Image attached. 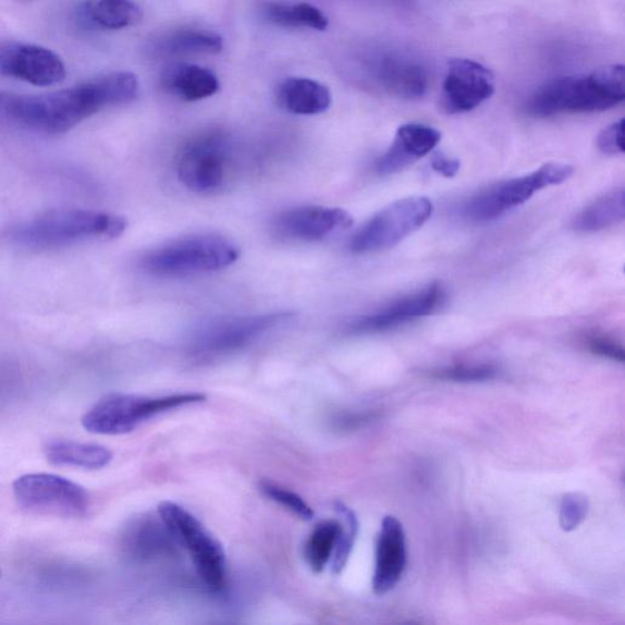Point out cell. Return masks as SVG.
I'll list each match as a JSON object with an SVG mask.
<instances>
[{"mask_svg": "<svg viewBox=\"0 0 625 625\" xmlns=\"http://www.w3.org/2000/svg\"><path fill=\"white\" fill-rule=\"evenodd\" d=\"M138 77L118 72L37 96L0 93V120L45 135H60L110 107L138 97Z\"/></svg>", "mask_w": 625, "mask_h": 625, "instance_id": "1", "label": "cell"}, {"mask_svg": "<svg viewBox=\"0 0 625 625\" xmlns=\"http://www.w3.org/2000/svg\"><path fill=\"white\" fill-rule=\"evenodd\" d=\"M625 98V69L609 65L588 75L551 81L534 94L527 113L549 118L567 113H599L612 109Z\"/></svg>", "mask_w": 625, "mask_h": 625, "instance_id": "2", "label": "cell"}, {"mask_svg": "<svg viewBox=\"0 0 625 625\" xmlns=\"http://www.w3.org/2000/svg\"><path fill=\"white\" fill-rule=\"evenodd\" d=\"M124 217L83 209L50 210L10 230L14 245L36 250L63 248L97 238H117L125 233Z\"/></svg>", "mask_w": 625, "mask_h": 625, "instance_id": "3", "label": "cell"}, {"mask_svg": "<svg viewBox=\"0 0 625 625\" xmlns=\"http://www.w3.org/2000/svg\"><path fill=\"white\" fill-rule=\"evenodd\" d=\"M238 257L240 249L230 240L197 235L150 250L143 258V268L155 277L183 278L225 269Z\"/></svg>", "mask_w": 625, "mask_h": 625, "instance_id": "4", "label": "cell"}, {"mask_svg": "<svg viewBox=\"0 0 625 625\" xmlns=\"http://www.w3.org/2000/svg\"><path fill=\"white\" fill-rule=\"evenodd\" d=\"M200 392L175 393L163 397H146L130 393H110L100 399L83 417V427L97 436H125L161 413L205 402Z\"/></svg>", "mask_w": 625, "mask_h": 625, "instance_id": "5", "label": "cell"}, {"mask_svg": "<svg viewBox=\"0 0 625 625\" xmlns=\"http://www.w3.org/2000/svg\"><path fill=\"white\" fill-rule=\"evenodd\" d=\"M158 516L170 536L187 550L206 586L213 591L223 590L226 581V554L213 534L193 513L175 502L159 503Z\"/></svg>", "mask_w": 625, "mask_h": 625, "instance_id": "6", "label": "cell"}, {"mask_svg": "<svg viewBox=\"0 0 625 625\" xmlns=\"http://www.w3.org/2000/svg\"><path fill=\"white\" fill-rule=\"evenodd\" d=\"M13 492L19 508L34 516L79 519L90 507L84 487L54 474H26L14 481Z\"/></svg>", "mask_w": 625, "mask_h": 625, "instance_id": "7", "label": "cell"}, {"mask_svg": "<svg viewBox=\"0 0 625 625\" xmlns=\"http://www.w3.org/2000/svg\"><path fill=\"white\" fill-rule=\"evenodd\" d=\"M573 173L574 169L568 164H543L529 175L503 181L474 196L463 208V216L476 223L495 220L507 210L526 204L540 189L563 184Z\"/></svg>", "mask_w": 625, "mask_h": 625, "instance_id": "8", "label": "cell"}, {"mask_svg": "<svg viewBox=\"0 0 625 625\" xmlns=\"http://www.w3.org/2000/svg\"><path fill=\"white\" fill-rule=\"evenodd\" d=\"M433 213V205L427 197H408L393 201L372 217L352 237L353 254L367 255L389 249L416 233Z\"/></svg>", "mask_w": 625, "mask_h": 625, "instance_id": "9", "label": "cell"}, {"mask_svg": "<svg viewBox=\"0 0 625 625\" xmlns=\"http://www.w3.org/2000/svg\"><path fill=\"white\" fill-rule=\"evenodd\" d=\"M231 164L229 139L218 131L194 137L180 150L177 175L188 189L213 194L223 188Z\"/></svg>", "mask_w": 625, "mask_h": 625, "instance_id": "10", "label": "cell"}, {"mask_svg": "<svg viewBox=\"0 0 625 625\" xmlns=\"http://www.w3.org/2000/svg\"><path fill=\"white\" fill-rule=\"evenodd\" d=\"M0 75L49 87L62 83L66 66L46 47L0 38Z\"/></svg>", "mask_w": 625, "mask_h": 625, "instance_id": "11", "label": "cell"}, {"mask_svg": "<svg viewBox=\"0 0 625 625\" xmlns=\"http://www.w3.org/2000/svg\"><path fill=\"white\" fill-rule=\"evenodd\" d=\"M291 317L290 312L264 316L228 317L207 321L198 329L194 346L201 353H224L244 347L275 329Z\"/></svg>", "mask_w": 625, "mask_h": 625, "instance_id": "12", "label": "cell"}, {"mask_svg": "<svg viewBox=\"0 0 625 625\" xmlns=\"http://www.w3.org/2000/svg\"><path fill=\"white\" fill-rule=\"evenodd\" d=\"M495 94V76L469 59H453L443 79L440 105L448 114L471 112Z\"/></svg>", "mask_w": 625, "mask_h": 625, "instance_id": "13", "label": "cell"}, {"mask_svg": "<svg viewBox=\"0 0 625 625\" xmlns=\"http://www.w3.org/2000/svg\"><path fill=\"white\" fill-rule=\"evenodd\" d=\"M445 298V290L436 282L415 294L393 301L370 315L353 320L348 331L355 335H367L395 329L409 321L431 316L442 307Z\"/></svg>", "mask_w": 625, "mask_h": 625, "instance_id": "14", "label": "cell"}, {"mask_svg": "<svg viewBox=\"0 0 625 625\" xmlns=\"http://www.w3.org/2000/svg\"><path fill=\"white\" fill-rule=\"evenodd\" d=\"M352 225L353 217L347 210L315 206L282 211L273 221L280 237L308 242L326 240Z\"/></svg>", "mask_w": 625, "mask_h": 625, "instance_id": "15", "label": "cell"}, {"mask_svg": "<svg viewBox=\"0 0 625 625\" xmlns=\"http://www.w3.org/2000/svg\"><path fill=\"white\" fill-rule=\"evenodd\" d=\"M407 563L406 536L396 517L382 520L377 542L376 572L372 589L385 595L397 586Z\"/></svg>", "mask_w": 625, "mask_h": 625, "instance_id": "16", "label": "cell"}, {"mask_svg": "<svg viewBox=\"0 0 625 625\" xmlns=\"http://www.w3.org/2000/svg\"><path fill=\"white\" fill-rule=\"evenodd\" d=\"M439 130L422 124H406L397 130L395 140L384 156L377 160L380 175H390L428 156L440 144Z\"/></svg>", "mask_w": 625, "mask_h": 625, "instance_id": "17", "label": "cell"}, {"mask_svg": "<svg viewBox=\"0 0 625 625\" xmlns=\"http://www.w3.org/2000/svg\"><path fill=\"white\" fill-rule=\"evenodd\" d=\"M277 103L285 112L295 115H319L331 107L330 89L316 79L287 77L275 90Z\"/></svg>", "mask_w": 625, "mask_h": 625, "instance_id": "18", "label": "cell"}, {"mask_svg": "<svg viewBox=\"0 0 625 625\" xmlns=\"http://www.w3.org/2000/svg\"><path fill=\"white\" fill-rule=\"evenodd\" d=\"M160 85L167 94L185 102L213 97L220 89L219 78L210 69L187 63L167 68L161 74Z\"/></svg>", "mask_w": 625, "mask_h": 625, "instance_id": "19", "label": "cell"}, {"mask_svg": "<svg viewBox=\"0 0 625 625\" xmlns=\"http://www.w3.org/2000/svg\"><path fill=\"white\" fill-rule=\"evenodd\" d=\"M223 48V37L209 29L181 28L155 39L148 50L156 58H180L218 54Z\"/></svg>", "mask_w": 625, "mask_h": 625, "instance_id": "20", "label": "cell"}, {"mask_svg": "<svg viewBox=\"0 0 625 625\" xmlns=\"http://www.w3.org/2000/svg\"><path fill=\"white\" fill-rule=\"evenodd\" d=\"M377 79L389 95L402 99L421 98L428 89L425 68L408 60L382 59L377 68Z\"/></svg>", "mask_w": 625, "mask_h": 625, "instance_id": "21", "label": "cell"}, {"mask_svg": "<svg viewBox=\"0 0 625 625\" xmlns=\"http://www.w3.org/2000/svg\"><path fill=\"white\" fill-rule=\"evenodd\" d=\"M44 452L49 465L54 467L98 470L113 459V452L106 446L72 440L48 441Z\"/></svg>", "mask_w": 625, "mask_h": 625, "instance_id": "22", "label": "cell"}, {"mask_svg": "<svg viewBox=\"0 0 625 625\" xmlns=\"http://www.w3.org/2000/svg\"><path fill=\"white\" fill-rule=\"evenodd\" d=\"M84 22L100 29H123L143 22V9L135 0H87L79 9Z\"/></svg>", "mask_w": 625, "mask_h": 625, "instance_id": "23", "label": "cell"}, {"mask_svg": "<svg viewBox=\"0 0 625 625\" xmlns=\"http://www.w3.org/2000/svg\"><path fill=\"white\" fill-rule=\"evenodd\" d=\"M624 218L625 194L623 189H618L604 195L583 209L573 220V228L580 233H598V231L623 223Z\"/></svg>", "mask_w": 625, "mask_h": 625, "instance_id": "24", "label": "cell"}, {"mask_svg": "<svg viewBox=\"0 0 625 625\" xmlns=\"http://www.w3.org/2000/svg\"><path fill=\"white\" fill-rule=\"evenodd\" d=\"M260 15L269 24L285 28H311L324 32L329 20L315 5L308 3L284 4L269 2L261 4Z\"/></svg>", "mask_w": 625, "mask_h": 625, "instance_id": "25", "label": "cell"}, {"mask_svg": "<svg viewBox=\"0 0 625 625\" xmlns=\"http://www.w3.org/2000/svg\"><path fill=\"white\" fill-rule=\"evenodd\" d=\"M341 531V523L334 519L317 524L305 548V557L310 569L321 573L331 561Z\"/></svg>", "mask_w": 625, "mask_h": 625, "instance_id": "26", "label": "cell"}, {"mask_svg": "<svg viewBox=\"0 0 625 625\" xmlns=\"http://www.w3.org/2000/svg\"><path fill=\"white\" fill-rule=\"evenodd\" d=\"M335 510L345 522L341 524L340 536L331 557L332 573L340 574L346 567L353 546H355L359 526L355 512L348 508L345 503L336 502Z\"/></svg>", "mask_w": 625, "mask_h": 625, "instance_id": "27", "label": "cell"}, {"mask_svg": "<svg viewBox=\"0 0 625 625\" xmlns=\"http://www.w3.org/2000/svg\"><path fill=\"white\" fill-rule=\"evenodd\" d=\"M259 489L268 499L279 503V505L294 513L298 518L306 522L315 518V511L297 493L268 480L260 481Z\"/></svg>", "mask_w": 625, "mask_h": 625, "instance_id": "28", "label": "cell"}, {"mask_svg": "<svg viewBox=\"0 0 625 625\" xmlns=\"http://www.w3.org/2000/svg\"><path fill=\"white\" fill-rule=\"evenodd\" d=\"M498 371V368L491 365H457L432 369L429 375L440 380L478 382L497 378Z\"/></svg>", "mask_w": 625, "mask_h": 625, "instance_id": "29", "label": "cell"}, {"mask_svg": "<svg viewBox=\"0 0 625 625\" xmlns=\"http://www.w3.org/2000/svg\"><path fill=\"white\" fill-rule=\"evenodd\" d=\"M589 501L581 493H568L561 503L560 524L564 531L577 529L586 520Z\"/></svg>", "mask_w": 625, "mask_h": 625, "instance_id": "30", "label": "cell"}, {"mask_svg": "<svg viewBox=\"0 0 625 625\" xmlns=\"http://www.w3.org/2000/svg\"><path fill=\"white\" fill-rule=\"evenodd\" d=\"M598 145L603 154H624V119L604 128L599 135Z\"/></svg>", "mask_w": 625, "mask_h": 625, "instance_id": "31", "label": "cell"}, {"mask_svg": "<svg viewBox=\"0 0 625 625\" xmlns=\"http://www.w3.org/2000/svg\"><path fill=\"white\" fill-rule=\"evenodd\" d=\"M587 345L593 355L621 363L624 361L623 347L618 344L617 341H614L606 335L592 334L588 338Z\"/></svg>", "mask_w": 625, "mask_h": 625, "instance_id": "32", "label": "cell"}, {"mask_svg": "<svg viewBox=\"0 0 625 625\" xmlns=\"http://www.w3.org/2000/svg\"><path fill=\"white\" fill-rule=\"evenodd\" d=\"M431 168L442 176L451 179L458 174L461 161L458 159L448 158L441 154H436L431 158Z\"/></svg>", "mask_w": 625, "mask_h": 625, "instance_id": "33", "label": "cell"}, {"mask_svg": "<svg viewBox=\"0 0 625 625\" xmlns=\"http://www.w3.org/2000/svg\"><path fill=\"white\" fill-rule=\"evenodd\" d=\"M25 2H29V0H25Z\"/></svg>", "mask_w": 625, "mask_h": 625, "instance_id": "34", "label": "cell"}, {"mask_svg": "<svg viewBox=\"0 0 625 625\" xmlns=\"http://www.w3.org/2000/svg\"><path fill=\"white\" fill-rule=\"evenodd\" d=\"M0 576H2V573H0Z\"/></svg>", "mask_w": 625, "mask_h": 625, "instance_id": "35", "label": "cell"}]
</instances>
